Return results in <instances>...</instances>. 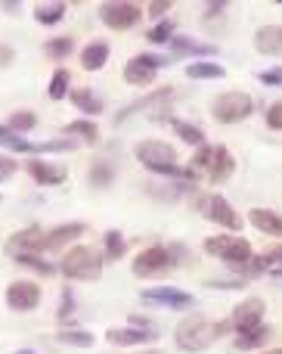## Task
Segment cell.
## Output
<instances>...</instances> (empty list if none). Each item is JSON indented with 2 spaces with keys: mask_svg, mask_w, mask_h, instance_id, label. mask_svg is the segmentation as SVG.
Listing matches in <instances>:
<instances>
[{
  "mask_svg": "<svg viewBox=\"0 0 282 354\" xmlns=\"http://www.w3.org/2000/svg\"><path fill=\"white\" fill-rule=\"evenodd\" d=\"M152 354H159V351H152Z\"/></svg>",
  "mask_w": 282,
  "mask_h": 354,
  "instance_id": "50",
  "label": "cell"
},
{
  "mask_svg": "<svg viewBox=\"0 0 282 354\" xmlns=\"http://www.w3.org/2000/svg\"><path fill=\"white\" fill-rule=\"evenodd\" d=\"M174 252L171 249H161V245H152V249L140 252L134 258V274L137 277H155V274H165L168 268H174Z\"/></svg>",
  "mask_w": 282,
  "mask_h": 354,
  "instance_id": "7",
  "label": "cell"
},
{
  "mask_svg": "<svg viewBox=\"0 0 282 354\" xmlns=\"http://www.w3.org/2000/svg\"><path fill=\"white\" fill-rule=\"evenodd\" d=\"M34 124H37L34 112L25 109V112H12V115H10V124H6V128H10L12 134H28V131L34 128Z\"/></svg>",
  "mask_w": 282,
  "mask_h": 354,
  "instance_id": "32",
  "label": "cell"
},
{
  "mask_svg": "<svg viewBox=\"0 0 282 354\" xmlns=\"http://www.w3.org/2000/svg\"><path fill=\"white\" fill-rule=\"evenodd\" d=\"M171 35H174V22L171 19H165V22H159L155 28H149V41L152 44H165V41H171Z\"/></svg>",
  "mask_w": 282,
  "mask_h": 354,
  "instance_id": "36",
  "label": "cell"
},
{
  "mask_svg": "<svg viewBox=\"0 0 282 354\" xmlns=\"http://www.w3.org/2000/svg\"><path fill=\"white\" fill-rule=\"evenodd\" d=\"M267 124H270L273 131H282V100L267 109Z\"/></svg>",
  "mask_w": 282,
  "mask_h": 354,
  "instance_id": "39",
  "label": "cell"
},
{
  "mask_svg": "<svg viewBox=\"0 0 282 354\" xmlns=\"http://www.w3.org/2000/svg\"><path fill=\"white\" fill-rule=\"evenodd\" d=\"M74 311V301H72V289H62V308H59V320H66L68 314Z\"/></svg>",
  "mask_w": 282,
  "mask_h": 354,
  "instance_id": "40",
  "label": "cell"
},
{
  "mask_svg": "<svg viewBox=\"0 0 282 354\" xmlns=\"http://www.w3.org/2000/svg\"><path fill=\"white\" fill-rule=\"evenodd\" d=\"M186 75H190V78H202V81H208V78H223V68L217 66V62H205V59H199V62H192V66H186Z\"/></svg>",
  "mask_w": 282,
  "mask_h": 354,
  "instance_id": "28",
  "label": "cell"
},
{
  "mask_svg": "<svg viewBox=\"0 0 282 354\" xmlns=\"http://www.w3.org/2000/svg\"><path fill=\"white\" fill-rule=\"evenodd\" d=\"M16 354H34V351H16Z\"/></svg>",
  "mask_w": 282,
  "mask_h": 354,
  "instance_id": "49",
  "label": "cell"
},
{
  "mask_svg": "<svg viewBox=\"0 0 282 354\" xmlns=\"http://www.w3.org/2000/svg\"><path fill=\"white\" fill-rule=\"evenodd\" d=\"M6 305L12 311H34L41 305V286L31 280H19V283H10L6 289Z\"/></svg>",
  "mask_w": 282,
  "mask_h": 354,
  "instance_id": "12",
  "label": "cell"
},
{
  "mask_svg": "<svg viewBox=\"0 0 282 354\" xmlns=\"http://www.w3.org/2000/svg\"><path fill=\"white\" fill-rule=\"evenodd\" d=\"M270 326H264V324H258V326H252V330H245V333H239L236 336V348L239 351H252V348H261V345L270 339Z\"/></svg>",
  "mask_w": 282,
  "mask_h": 354,
  "instance_id": "23",
  "label": "cell"
},
{
  "mask_svg": "<svg viewBox=\"0 0 282 354\" xmlns=\"http://www.w3.org/2000/svg\"><path fill=\"white\" fill-rule=\"evenodd\" d=\"M72 100L81 112H87V115H99V112H103V100H99L93 91H87V87H74Z\"/></svg>",
  "mask_w": 282,
  "mask_h": 354,
  "instance_id": "24",
  "label": "cell"
},
{
  "mask_svg": "<svg viewBox=\"0 0 282 354\" xmlns=\"http://www.w3.org/2000/svg\"><path fill=\"white\" fill-rule=\"evenodd\" d=\"M134 156L143 168H149V171H155V174H174V177H186V180L192 177V171H180L177 153L161 140H140L134 147Z\"/></svg>",
  "mask_w": 282,
  "mask_h": 354,
  "instance_id": "2",
  "label": "cell"
},
{
  "mask_svg": "<svg viewBox=\"0 0 282 354\" xmlns=\"http://www.w3.org/2000/svg\"><path fill=\"white\" fill-rule=\"evenodd\" d=\"M43 236H47V233H43L41 227H25V230L12 233V236L6 239V255L10 258L37 255V252H43Z\"/></svg>",
  "mask_w": 282,
  "mask_h": 354,
  "instance_id": "9",
  "label": "cell"
},
{
  "mask_svg": "<svg viewBox=\"0 0 282 354\" xmlns=\"http://www.w3.org/2000/svg\"><path fill=\"white\" fill-rule=\"evenodd\" d=\"M105 62H109V44L105 41H90L81 50V66H84L87 72H99Z\"/></svg>",
  "mask_w": 282,
  "mask_h": 354,
  "instance_id": "21",
  "label": "cell"
},
{
  "mask_svg": "<svg viewBox=\"0 0 282 354\" xmlns=\"http://www.w3.org/2000/svg\"><path fill=\"white\" fill-rule=\"evenodd\" d=\"M16 261L19 264H28V268H34L37 270V274H53V264H47V261H41V258H37V255H22V258H16Z\"/></svg>",
  "mask_w": 282,
  "mask_h": 354,
  "instance_id": "37",
  "label": "cell"
},
{
  "mask_svg": "<svg viewBox=\"0 0 282 354\" xmlns=\"http://www.w3.org/2000/svg\"><path fill=\"white\" fill-rule=\"evenodd\" d=\"M233 330V324L230 320H221V324H214V320L208 317H186L183 324L174 330V339H177V345L183 351H205L211 348V345L217 342V339L223 336V333Z\"/></svg>",
  "mask_w": 282,
  "mask_h": 354,
  "instance_id": "1",
  "label": "cell"
},
{
  "mask_svg": "<svg viewBox=\"0 0 282 354\" xmlns=\"http://www.w3.org/2000/svg\"><path fill=\"white\" fill-rule=\"evenodd\" d=\"M211 149H214V147H199V153L192 156V171H205V168H208Z\"/></svg>",
  "mask_w": 282,
  "mask_h": 354,
  "instance_id": "38",
  "label": "cell"
},
{
  "mask_svg": "<svg viewBox=\"0 0 282 354\" xmlns=\"http://www.w3.org/2000/svg\"><path fill=\"white\" fill-rule=\"evenodd\" d=\"M165 62L168 59H161V56H149V53L134 56V59H128V66H124V81H128V84H152L155 72H159Z\"/></svg>",
  "mask_w": 282,
  "mask_h": 354,
  "instance_id": "8",
  "label": "cell"
},
{
  "mask_svg": "<svg viewBox=\"0 0 282 354\" xmlns=\"http://www.w3.org/2000/svg\"><path fill=\"white\" fill-rule=\"evenodd\" d=\"M254 112V103L248 93L242 91H227L211 103V118L221 124H236V122H245L248 115Z\"/></svg>",
  "mask_w": 282,
  "mask_h": 354,
  "instance_id": "4",
  "label": "cell"
},
{
  "mask_svg": "<svg viewBox=\"0 0 282 354\" xmlns=\"http://www.w3.org/2000/svg\"><path fill=\"white\" fill-rule=\"evenodd\" d=\"M174 103V87H159V91H152L149 97L137 100V103H130L124 112H118L115 115V124H121L124 118L137 115V112H149V109H168V106Z\"/></svg>",
  "mask_w": 282,
  "mask_h": 354,
  "instance_id": "13",
  "label": "cell"
},
{
  "mask_svg": "<svg viewBox=\"0 0 282 354\" xmlns=\"http://www.w3.org/2000/svg\"><path fill=\"white\" fill-rule=\"evenodd\" d=\"M124 255V239H121V233L118 230H109L105 233V258H121Z\"/></svg>",
  "mask_w": 282,
  "mask_h": 354,
  "instance_id": "35",
  "label": "cell"
},
{
  "mask_svg": "<svg viewBox=\"0 0 282 354\" xmlns=\"http://www.w3.org/2000/svg\"><path fill=\"white\" fill-rule=\"evenodd\" d=\"M66 16V3H37L34 6V19L41 25H56Z\"/></svg>",
  "mask_w": 282,
  "mask_h": 354,
  "instance_id": "26",
  "label": "cell"
},
{
  "mask_svg": "<svg viewBox=\"0 0 282 354\" xmlns=\"http://www.w3.org/2000/svg\"><path fill=\"white\" fill-rule=\"evenodd\" d=\"M47 93H50V100H62L68 93V72H66V68H56V72H53Z\"/></svg>",
  "mask_w": 282,
  "mask_h": 354,
  "instance_id": "34",
  "label": "cell"
},
{
  "mask_svg": "<svg viewBox=\"0 0 282 354\" xmlns=\"http://www.w3.org/2000/svg\"><path fill=\"white\" fill-rule=\"evenodd\" d=\"M59 342L74 345V348H90V345H93V333H87V330H62L59 333Z\"/></svg>",
  "mask_w": 282,
  "mask_h": 354,
  "instance_id": "33",
  "label": "cell"
},
{
  "mask_svg": "<svg viewBox=\"0 0 282 354\" xmlns=\"http://www.w3.org/2000/svg\"><path fill=\"white\" fill-rule=\"evenodd\" d=\"M258 78L264 81V84H270V87H279L282 84V72H279V68H273V72H261Z\"/></svg>",
  "mask_w": 282,
  "mask_h": 354,
  "instance_id": "41",
  "label": "cell"
},
{
  "mask_svg": "<svg viewBox=\"0 0 282 354\" xmlns=\"http://www.w3.org/2000/svg\"><path fill=\"white\" fill-rule=\"evenodd\" d=\"M16 174V162L12 159H0V180H6V177Z\"/></svg>",
  "mask_w": 282,
  "mask_h": 354,
  "instance_id": "42",
  "label": "cell"
},
{
  "mask_svg": "<svg viewBox=\"0 0 282 354\" xmlns=\"http://www.w3.org/2000/svg\"><path fill=\"white\" fill-rule=\"evenodd\" d=\"M254 47L264 56H279L282 53V25H264V28H258Z\"/></svg>",
  "mask_w": 282,
  "mask_h": 354,
  "instance_id": "18",
  "label": "cell"
},
{
  "mask_svg": "<svg viewBox=\"0 0 282 354\" xmlns=\"http://www.w3.org/2000/svg\"><path fill=\"white\" fill-rule=\"evenodd\" d=\"M0 10H6V12H19V10H22V3H0Z\"/></svg>",
  "mask_w": 282,
  "mask_h": 354,
  "instance_id": "47",
  "label": "cell"
},
{
  "mask_svg": "<svg viewBox=\"0 0 282 354\" xmlns=\"http://www.w3.org/2000/svg\"><path fill=\"white\" fill-rule=\"evenodd\" d=\"M248 221H252L254 227H258L261 233H270V236H282V218L273 212H267V208H254L252 214H248Z\"/></svg>",
  "mask_w": 282,
  "mask_h": 354,
  "instance_id": "22",
  "label": "cell"
},
{
  "mask_svg": "<svg viewBox=\"0 0 282 354\" xmlns=\"http://www.w3.org/2000/svg\"><path fill=\"white\" fill-rule=\"evenodd\" d=\"M208 177H211V183H223V180H230L236 171V159H233V153H230L227 147H214L211 149V162H208Z\"/></svg>",
  "mask_w": 282,
  "mask_h": 354,
  "instance_id": "15",
  "label": "cell"
},
{
  "mask_svg": "<svg viewBox=\"0 0 282 354\" xmlns=\"http://www.w3.org/2000/svg\"><path fill=\"white\" fill-rule=\"evenodd\" d=\"M165 10H171V3H168V0H155V3H149V16H161Z\"/></svg>",
  "mask_w": 282,
  "mask_h": 354,
  "instance_id": "43",
  "label": "cell"
},
{
  "mask_svg": "<svg viewBox=\"0 0 282 354\" xmlns=\"http://www.w3.org/2000/svg\"><path fill=\"white\" fill-rule=\"evenodd\" d=\"M205 252H211V255L223 258L230 264H239V268L252 258V245L242 236H211L205 239Z\"/></svg>",
  "mask_w": 282,
  "mask_h": 354,
  "instance_id": "5",
  "label": "cell"
},
{
  "mask_svg": "<svg viewBox=\"0 0 282 354\" xmlns=\"http://www.w3.org/2000/svg\"><path fill=\"white\" fill-rule=\"evenodd\" d=\"M264 354H282V348H273V351H264Z\"/></svg>",
  "mask_w": 282,
  "mask_h": 354,
  "instance_id": "48",
  "label": "cell"
},
{
  "mask_svg": "<svg viewBox=\"0 0 282 354\" xmlns=\"http://www.w3.org/2000/svg\"><path fill=\"white\" fill-rule=\"evenodd\" d=\"M112 180H115V162L112 159L93 162V168H90V183L93 187H109Z\"/></svg>",
  "mask_w": 282,
  "mask_h": 354,
  "instance_id": "25",
  "label": "cell"
},
{
  "mask_svg": "<svg viewBox=\"0 0 282 354\" xmlns=\"http://www.w3.org/2000/svg\"><path fill=\"white\" fill-rule=\"evenodd\" d=\"M227 10V3H208V10H205V16H217V12Z\"/></svg>",
  "mask_w": 282,
  "mask_h": 354,
  "instance_id": "45",
  "label": "cell"
},
{
  "mask_svg": "<svg viewBox=\"0 0 282 354\" xmlns=\"http://www.w3.org/2000/svg\"><path fill=\"white\" fill-rule=\"evenodd\" d=\"M199 205H202V212L208 214L214 224L227 227V230H242V218L236 214V208L230 205L223 196H208V199H202Z\"/></svg>",
  "mask_w": 282,
  "mask_h": 354,
  "instance_id": "11",
  "label": "cell"
},
{
  "mask_svg": "<svg viewBox=\"0 0 282 354\" xmlns=\"http://www.w3.org/2000/svg\"><path fill=\"white\" fill-rule=\"evenodd\" d=\"M143 301H152V305H165V308H174V311H183V308H192L196 299L183 289H174V286H152V289H143L140 292Z\"/></svg>",
  "mask_w": 282,
  "mask_h": 354,
  "instance_id": "10",
  "label": "cell"
},
{
  "mask_svg": "<svg viewBox=\"0 0 282 354\" xmlns=\"http://www.w3.org/2000/svg\"><path fill=\"white\" fill-rule=\"evenodd\" d=\"M66 134H78L84 143H90V147H97L99 143V128L97 124H90V122H72V124H66Z\"/></svg>",
  "mask_w": 282,
  "mask_h": 354,
  "instance_id": "29",
  "label": "cell"
},
{
  "mask_svg": "<svg viewBox=\"0 0 282 354\" xmlns=\"http://www.w3.org/2000/svg\"><path fill=\"white\" fill-rule=\"evenodd\" d=\"M171 50L180 56H217L214 44H202V41H192L186 35H174L171 37Z\"/></svg>",
  "mask_w": 282,
  "mask_h": 354,
  "instance_id": "20",
  "label": "cell"
},
{
  "mask_svg": "<svg viewBox=\"0 0 282 354\" xmlns=\"http://www.w3.org/2000/svg\"><path fill=\"white\" fill-rule=\"evenodd\" d=\"M72 50H74V41H72L68 35H62V37H56V41H47V44H43V53H47L50 59H66Z\"/></svg>",
  "mask_w": 282,
  "mask_h": 354,
  "instance_id": "31",
  "label": "cell"
},
{
  "mask_svg": "<svg viewBox=\"0 0 282 354\" xmlns=\"http://www.w3.org/2000/svg\"><path fill=\"white\" fill-rule=\"evenodd\" d=\"M84 230H87V224H81V221H78V224H62V227H56V230H50L47 236H43V249H50V252H53V249H62L66 243L78 239Z\"/></svg>",
  "mask_w": 282,
  "mask_h": 354,
  "instance_id": "19",
  "label": "cell"
},
{
  "mask_svg": "<svg viewBox=\"0 0 282 354\" xmlns=\"http://www.w3.org/2000/svg\"><path fill=\"white\" fill-rule=\"evenodd\" d=\"M171 128L177 131V134L183 137L186 143H192V147H205V131L196 128V124H186V122H177V118H171Z\"/></svg>",
  "mask_w": 282,
  "mask_h": 354,
  "instance_id": "30",
  "label": "cell"
},
{
  "mask_svg": "<svg viewBox=\"0 0 282 354\" xmlns=\"http://www.w3.org/2000/svg\"><path fill=\"white\" fill-rule=\"evenodd\" d=\"M28 174L34 177L41 187H56V183L66 180V168H62V165H50V162H41V159H31L28 162Z\"/></svg>",
  "mask_w": 282,
  "mask_h": 354,
  "instance_id": "16",
  "label": "cell"
},
{
  "mask_svg": "<svg viewBox=\"0 0 282 354\" xmlns=\"http://www.w3.org/2000/svg\"><path fill=\"white\" fill-rule=\"evenodd\" d=\"M0 147L12 149V153H34V143H28L25 137L12 134V131L3 128V124H0Z\"/></svg>",
  "mask_w": 282,
  "mask_h": 354,
  "instance_id": "27",
  "label": "cell"
},
{
  "mask_svg": "<svg viewBox=\"0 0 282 354\" xmlns=\"http://www.w3.org/2000/svg\"><path fill=\"white\" fill-rule=\"evenodd\" d=\"M267 258H270V261H273V268H276V264L282 261V245H279V249H273V252H267Z\"/></svg>",
  "mask_w": 282,
  "mask_h": 354,
  "instance_id": "46",
  "label": "cell"
},
{
  "mask_svg": "<svg viewBox=\"0 0 282 354\" xmlns=\"http://www.w3.org/2000/svg\"><path fill=\"white\" fill-rule=\"evenodd\" d=\"M12 62V47H6V44H0V68H6Z\"/></svg>",
  "mask_w": 282,
  "mask_h": 354,
  "instance_id": "44",
  "label": "cell"
},
{
  "mask_svg": "<svg viewBox=\"0 0 282 354\" xmlns=\"http://www.w3.org/2000/svg\"><path fill=\"white\" fill-rule=\"evenodd\" d=\"M261 320H264V301L261 299H245L242 305H236L230 324H233L239 333H245V330H252V326H258Z\"/></svg>",
  "mask_w": 282,
  "mask_h": 354,
  "instance_id": "14",
  "label": "cell"
},
{
  "mask_svg": "<svg viewBox=\"0 0 282 354\" xmlns=\"http://www.w3.org/2000/svg\"><path fill=\"white\" fill-rule=\"evenodd\" d=\"M99 19H103L109 28L124 31V28H134V25L140 22L143 10L137 3H130V0H112V3L99 6Z\"/></svg>",
  "mask_w": 282,
  "mask_h": 354,
  "instance_id": "6",
  "label": "cell"
},
{
  "mask_svg": "<svg viewBox=\"0 0 282 354\" xmlns=\"http://www.w3.org/2000/svg\"><path fill=\"white\" fill-rule=\"evenodd\" d=\"M62 274L68 280H99L103 274V258L99 252L87 249V245H74L72 252H66L62 258Z\"/></svg>",
  "mask_w": 282,
  "mask_h": 354,
  "instance_id": "3",
  "label": "cell"
},
{
  "mask_svg": "<svg viewBox=\"0 0 282 354\" xmlns=\"http://www.w3.org/2000/svg\"><path fill=\"white\" fill-rule=\"evenodd\" d=\"M105 339H109L112 345H146V342H155V339H159V333H152V330H121V326H112V330H105Z\"/></svg>",
  "mask_w": 282,
  "mask_h": 354,
  "instance_id": "17",
  "label": "cell"
}]
</instances>
